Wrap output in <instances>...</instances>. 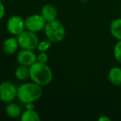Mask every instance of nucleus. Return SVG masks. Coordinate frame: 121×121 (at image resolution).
<instances>
[{"instance_id":"9d476101","label":"nucleus","mask_w":121,"mask_h":121,"mask_svg":"<svg viewBox=\"0 0 121 121\" xmlns=\"http://www.w3.org/2000/svg\"><path fill=\"white\" fill-rule=\"evenodd\" d=\"M40 14L47 22H50V21H53L56 19L58 12H57L56 8L54 5L51 4H47L42 8Z\"/></svg>"},{"instance_id":"423d86ee","label":"nucleus","mask_w":121,"mask_h":121,"mask_svg":"<svg viewBox=\"0 0 121 121\" xmlns=\"http://www.w3.org/2000/svg\"><path fill=\"white\" fill-rule=\"evenodd\" d=\"M24 21H25L26 29L36 33L43 31L47 23V21L43 18L41 14L29 15L24 19Z\"/></svg>"},{"instance_id":"2eb2a0df","label":"nucleus","mask_w":121,"mask_h":121,"mask_svg":"<svg viewBox=\"0 0 121 121\" xmlns=\"http://www.w3.org/2000/svg\"><path fill=\"white\" fill-rule=\"evenodd\" d=\"M22 121H40L41 117L39 114L34 109H26L22 112L20 116Z\"/></svg>"},{"instance_id":"7ed1b4c3","label":"nucleus","mask_w":121,"mask_h":121,"mask_svg":"<svg viewBox=\"0 0 121 121\" xmlns=\"http://www.w3.org/2000/svg\"><path fill=\"white\" fill-rule=\"evenodd\" d=\"M43 31L47 38L51 40L53 43L62 42L66 37V28L64 25L57 19L47 22Z\"/></svg>"},{"instance_id":"6e6552de","label":"nucleus","mask_w":121,"mask_h":121,"mask_svg":"<svg viewBox=\"0 0 121 121\" xmlns=\"http://www.w3.org/2000/svg\"><path fill=\"white\" fill-rule=\"evenodd\" d=\"M16 60L19 65L31 66L37 61V54L34 52V50L21 49L17 52Z\"/></svg>"},{"instance_id":"9b49d317","label":"nucleus","mask_w":121,"mask_h":121,"mask_svg":"<svg viewBox=\"0 0 121 121\" xmlns=\"http://www.w3.org/2000/svg\"><path fill=\"white\" fill-rule=\"evenodd\" d=\"M5 113L8 117L11 119H17V118H20L22 114V109L17 103L12 101V102L7 103V105L5 106Z\"/></svg>"},{"instance_id":"20e7f679","label":"nucleus","mask_w":121,"mask_h":121,"mask_svg":"<svg viewBox=\"0 0 121 121\" xmlns=\"http://www.w3.org/2000/svg\"><path fill=\"white\" fill-rule=\"evenodd\" d=\"M17 38L21 49L34 50L37 47L39 42V37L37 33L27 29L17 35Z\"/></svg>"},{"instance_id":"6ab92c4d","label":"nucleus","mask_w":121,"mask_h":121,"mask_svg":"<svg viewBox=\"0 0 121 121\" xmlns=\"http://www.w3.org/2000/svg\"><path fill=\"white\" fill-rule=\"evenodd\" d=\"M6 13V9L4 4H3V2L0 0V20H2L3 18L4 17Z\"/></svg>"},{"instance_id":"1a4fd4ad","label":"nucleus","mask_w":121,"mask_h":121,"mask_svg":"<svg viewBox=\"0 0 121 121\" xmlns=\"http://www.w3.org/2000/svg\"><path fill=\"white\" fill-rule=\"evenodd\" d=\"M3 51L7 55H13L16 52H17L19 47L17 38L16 36H12L8 38H6L3 42Z\"/></svg>"},{"instance_id":"f03ea898","label":"nucleus","mask_w":121,"mask_h":121,"mask_svg":"<svg viewBox=\"0 0 121 121\" xmlns=\"http://www.w3.org/2000/svg\"><path fill=\"white\" fill-rule=\"evenodd\" d=\"M43 94L42 86L34 82H25L17 87V98L22 104L35 102L42 97Z\"/></svg>"},{"instance_id":"f8f14e48","label":"nucleus","mask_w":121,"mask_h":121,"mask_svg":"<svg viewBox=\"0 0 121 121\" xmlns=\"http://www.w3.org/2000/svg\"><path fill=\"white\" fill-rule=\"evenodd\" d=\"M108 78L109 82L114 86H121V67L113 66L108 72Z\"/></svg>"},{"instance_id":"f3484780","label":"nucleus","mask_w":121,"mask_h":121,"mask_svg":"<svg viewBox=\"0 0 121 121\" xmlns=\"http://www.w3.org/2000/svg\"><path fill=\"white\" fill-rule=\"evenodd\" d=\"M113 54L114 59L121 65V40L118 41L115 43L113 49Z\"/></svg>"},{"instance_id":"dca6fc26","label":"nucleus","mask_w":121,"mask_h":121,"mask_svg":"<svg viewBox=\"0 0 121 121\" xmlns=\"http://www.w3.org/2000/svg\"><path fill=\"white\" fill-rule=\"evenodd\" d=\"M52 44H53V42L51 40H49L48 38L43 39L42 41H39L37 49L39 52H47L48 50H50Z\"/></svg>"},{"instance_id":"39448f33","label":"nucleus","mask_w":121,"mask_h":121,"mask_svg":"<svg viewBox=\"0 0 121 121\" xmlns=\"http://www.w3.org/2000/svg\"><path fill=\"white\" fill-rule=\"evenodd\" d=\"M17 95V87L9 81L0 83V100L4 103L14 101Z\"/></svg>"},{"instance_id":"ddd939ff","label":"nucleus","mask_w":121,"mask_h":121,"mask_svg":"<svg viewBox=\"0 0 121 121\" xmlns=\"http://www.w3.org/2000/svg\"><path fill=\"white\" fill-rule=\"evenodd\" d=\"M14 76L16 79L21 81H27L30 78V68L29 66H23V65H19L16 67L14 71Z\"/></svg>"},{"instance_id":"a211bd4d","label":"nucleus","mask_w":121,"mask_h":121,"mask_svg":"<svg viewBox=\"0 0 121 121\" xmlns=\"http://www.w3.org/2000/svg\"><path fill=\"white\" fill-rule=\"evenodd\" d=\"M49 60V56L47 52H39L37 55V61L41 63H47Z\"/></svg>"},{"instance_id":"aec40b11","label":"nucleus","mask_w":121,"mask_h":121,"mask_svg":"<svg viewBox=\"0 0 121 121\" xmlns=\"http://www.w3.org/2000/svg\"><path fill=\"white\" fill-rule=\"evenodd\" d=\"M26 109H35V105H34V102H29L24 104Z\"/></svg>"},{"instance_id":"412c9836","label":"nucleus","mask_w":121,"mask_h":121,"mask_svg":"<svg viewBox=\"0 0 121 121\" xmlns=\"http://www.w3.org/2000/svg\"><path fill=\"white\" fill-rule=\"evenodd\" d=\"M98 120L99 121H110V118L107 115H102L100 117L98 118Z\"/></svg>"},{"instance_id":"0eeeda50","label":"nucleus","mask_w":121,"mask_h":121,"mask_svg":"<svg viewBox=\"0 0 121 121\" xmlns=\"http://www.w3.org/2000/svg\"><path fill=\"white\" fill-rule=\"evenodd\" d=\"M6 28L11 35L17 37L26 29L25 21L20 16L13 15L10 17H9V19L7 20Z\"/></svg>"},{"instance_id":"f257e3e1","label":"nucleus","mask_w":121,"mask_h":121,"mask_svg":"<svg viewBox=\"0 0 121 121\" xmlns=\"http://www.w3.org/2000/svg\"><path fill=\"white\" fill-rule=\"evenodd\" d=\"M30 68V78L32 82L41 86H47L52 81L53 72L47 63H41L36 61Z\"/></svg>"},{"instance_id":"4468645a","label":"nucleus","mask_w":121,"mask_h":121,"mask_svg":"<svg viewBox=\"0 0 121 121\" xmlns=\"http://www.w3.org/2000/svg\"><path fill=\"white\" fill-rule=\"evenodd\" d=\"M109 32L116 40H121V17L116 18L111 22L109 25Z\"/></svg>"}]
</instances>
